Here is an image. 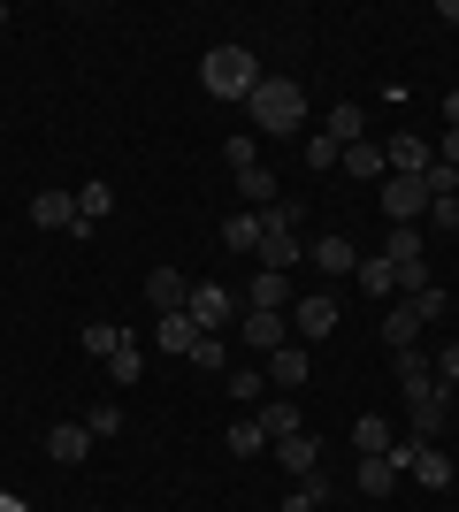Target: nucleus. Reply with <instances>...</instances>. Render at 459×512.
<instances>
[{
	"label": "nucleus",
	"mask_w": 459,
	"mask_h": 512,
	"mask_svg": "<svg viewBox=\"0 0 459 512\" xmlns=\"http://www.w3.org/2000/svg\"><path fill=\"white\" fill-rule=\"evenodd\" d=\"M199 85L215 92V100H253V85H261V62H253L245 46H215V54L199 62Z\"/></svg>",
	"instance_id": "nucleus-1"
},
{
	"label": "nucleus",
	"mask_w": 459,
	"mask_h": 512,
	"mask_svg": "<svg viewBox=\"0 0 459 512\" xmlns=\"http://www.w3.org/2000/svg\"><path fill=\"white\" fill-rule=\"evenodd\" d=\"M245 115H253V130H299L306 123V92L291 85V77H261L253 100H245Z\"/></svg>",
	"instance_id": "nucleus-2"
},
{
	"label": "nucleus",
	"mask_w": 459,
	"mask_h": 512,
	"mask_svg": "<svg viewBox=\"0 0 459 512\" xmlns=\"http://www.w3.org/2000/svg\"><path fill=\"white\" fill-rule=\"evenodd\" d=\"M253 214H261V268L268 276H291L306 260V245L291 237V207H253Z\"/></svg>",
	"instance_id": "nucleus-3"
},
{
	"label": "nucleus",
	"mask_w": 459,
	"mask_h": 512,
	"mask_svg": "<svg viewBox=\"0 0 459 512\" xmlns=\"http://www.w3.org/2000/svg\"><path fill=\"white\" fill-rule=\"evenodd\" d=\"M375 207H383V222H391V230H414L421 214H429V184H421V176H383Z\"/></svg>",
	"instance_id": "nucleus-4"
},
{
	"label": "nucleus",
	"mask_w": 459,
	"mask_h": 512,
	"mask_svg": "<svg viewBox=\"0 0 459 512\" xmlns=\"http://www.w3.org/2000/svg\"><path fill=\"white\" fill-rule=\"evenodd\" d=\"M391 467H398V474H414L421 490H452V459H444L437 444H421V436L391 444Z\"/></svg>",
	"instance_id": "nucleus-5"
},
{
	"label": "nucleus",
	"mask_w": 459,
	"mask_h": 512,
	"mask_svg": "<svg viewBox=\"0 0 459 512\" xmlns=\"http://www.w3.org/2000/svg\"><path fill=\"white\" fill-rule=\"evenodd\" d=\"M31 222H39V230H62V237H92V222L77 214V192H39L31 199Z\"/></svg>",
	"instance_id": "nucleus-6"
},
{
	"label": "nucleus",
	"mask_w": 459,
	"mask_h": 512,
	"mask_svg": "<svg viewBox=\"0 0 459 512\" xmlns=\"http://www.w3.org/2000/svg\"><path fill=\"white\" fill-rule=\"evenodd\" d=\"M291 329H299L306 344L337 337V299H329V291H314V299H299V306H291Z\"/></svg>",
	"instance_id": "nucleus-7"
},
{
	"label": "nucleus",
	"mask_w": 459,
	"mask_h": 512,
	"mask_svg": "<svg viewBox=\"0 0 459 512\" xmlns=\"http://www.w3.org/2000/svg\"><path fill=\"white\" fill-rule=\"evenodd\" d=\"M184 314L199 321V337H215L222 321H230V291H222V283H192V299H184Z\"/></svg>",
	"instance_id": "nucleus-8"
},
{
	"label": "nucleus",
	"mask_w": 459,
	"mask_h": 512,
	"mask_svg": "<svg viewBox=\"0 0 459 512\" xmlns=\"http://www.w3.org/2000/svg\"><path fill=\"white\" fill-rule=\"evenodd\" d=\"M85 451H92V428L85 421L46 428V459H54V467H85Z\"/></svg>",
	"instance_id": "nucleus-9"
},
{
	"label": "nucleus",
	"mask_w": 459,
	"mask_h": 512,
	"mask_svg": "<svg viewBox=\"0 0 459 512\" xmlns=\"http://www.w3.org/2000/svg\"><path fill=\"white\" fill-rule=\"evenodd\" d=\"M421 329H429V321L414 314V299H398V306H383V329H375V337L391 344V352H414V337Z\"/></svg>",
	"instance_id": "nucleus-10"
},
{
	"label": "nucleus",
	"mask_w": 459,
	"mask_h": 512,
	"mask_svg": "<svg viewBox=\"0 0 459 512\" xmlns=\"http://www.w3.org/2000/svg\"><path fill=\"white\" fill-rule=\"evenodd\" d=\"M268 451L284 459V474H291V482H306V474H322V444H314L306 428H299V436H284V444H268Z\"/></svg>",
	"instance_id": "nucleus-11"
},
{
	"label": "nucleus",
	"mask_w": 459,
	"mask_h": 512,
	"mask_svg": "<svg viewBox=\"0 0 459 512\" xmlns=\"http://www.w3.org/2000/svg\"><path fill=\"white\" fill-rule=\"evenodd\" d=\"M192 344H199V321H192V314H161V321H153V352H169V360H184Z\"/></svg>",
	"instance_id": "nucleus-12"
},
{
	"label": "nucleus",
	"mask_w": 459,
	"mask_h": 512,
	"mask_svg": "<svg viewBox=\"0 0 459 512\" xmlns=\"http://www.w3.org/2000/svg\"><path fill=\"white\" fill-rule=\"evenodd\" d=\"M184 299H192V283L176 276V268H153L146 276V306L153 314H184Z\"/></svg>",
	"instance_id": "nucleus-13"
},
{
	"label": "nucleus",
	"mask_w": 459,
	"mask_h": 512,
	"mask_svg": "<svg viewBox=\"0 0 459 512\" xmlns=\"http://www.w3.org/2000/svg\"><path fill=\"white\" fill-rule=\"evenodd\" d=\"M253 352H276V344H291V321L284 314H261V306H245V329H238Z\"/></svg>",
	"instance_id": "nucleus-14"
},
{
	"label": "nucleus",
	"mask_w": 459,
	"mask_h": 512,
	"mask_svg": "<svg viewBox=\"0 0 459 512\" xmlns=\"http://www.w3.org/2000/svg\"><path fill=\"white\" fill-rule=\"evenodd\" d=\"M383 161H391V176H429V161H437V153L421 146L414 130H398L391 146H383Z\"/></svg>",
	"instance_id": "nucleus-15"
},
{
	"label": "nucleus",
	"mask_w": 459,
	"mask_h": 512,
	"mask_svg": "<svg viewBox=\"0 0 459 512\" xmlns=\"http://www.w3.org/2000/svg\"><path fill=\"white\" fill-rule=\"evenodd\" d=\"M406 406H414V436H421V444H429V436L452 421V398H444V383H437V390H414Z\"/></svg>",
	"instance_id": "nucleus-16"
},
{
	"label": "nucleus",
	"mask_w": 459,
	"mask_h": 512,
	"mask_svg": "<svg viewBox=\"0 0 459 512\" xmlns=\"http://www.w3.org/2000/svg\"><path fill=\"white\" fill-rule=\"evenodd\" d=\"M352 283L368 291V299H398V268L383 253H360V268H352Z\"/></svg>",
	"instance_id": "nucleus-17"
},
{
	"label": "nucleus",
	"mask_w": 459,
	"mask_h": 512,
	"mask_svg": "<svg viewBox=\"0 0 459 512\" xmlns=\"http://www.w3.org/2000/svg\"><path fill=\"white\" fill-rule=\"evenodd\" d=\"M352 482H360V497H391V490H398V467H391V451H368V459L352 467Z\"/></svg>",
	"instance_id": "nucleus-18"
},
{
	"label": "nucleus",
	"mask_w": 459,
	"mask_h": 512,
	"mask_svg": "<svg viewBox=\"0 0 459 512\" xmlns=\"http://www.w3.org/2000/svg\"><path fill=\"white\" fill-rule=\"evenodd\" d=\"M306 383V344H276L268 352V390H299Z\"/></svg>",
	"instance_id": "nucleus-19"
},
{
	"label": "nucleus",
	"mask_w": 459,
	"mask_h": 512,
	"mask_svg": "<svg viewBox=\"0 0 459 512\" xmlns=\"http://www.w3.org/2000/svg\"><path fill=\"white\" fill-rule=\"evenodd\" d=\"M253 421H261V436H268V444L299 436V406H291V398H261V406H253Z\"/></svg>",
	"instance_id": "nucleus-20"
},
{
	"label": "nucleus",
	"mask_w": 459,
	"mask_h": 512,
	"mask_svg": "<svg viewBox=\"0 0 459 512\" xmlns=\"http://www.w3.org/2000/svg\"><path fill=\"white\" fill-rule=\"evenodd\" d=\"M314 268H322V276H352V268H360V253H352V237H314Z\"/></svg>",
	"instance_id": "nucleus-21"
},
{
	"label": "nucleus",
	"mask_w": 459,
	"mask_h": 512,
	"mask_svg": "<svg viewBox=\"0 0 459 512\" xmlns=\"http://www.w3.org/2000/svg\"><path fill=\"white\" fill-rule=\"evenodd\" d=\"M337 169H352L360 184H383V176H391V161H383V146H345V153H337Z\"/></svg>",
	"instance_id": "nucleus-22"
},
{
	"label": "nucleus",
	"mask_w": 459,
	"mask_h": 512,
	"mask_svg": "<svg viewBox=\"0 0 459 512\" xmlns=\"http://www.w3.org/2000/svg\"><path fill=\"white\" fill-rule=\"evenodd\" d=\"M238 199H245V207H276V199H284V184L253 161V169H238Z\"/></svg>",
	"instance_id": "nucleus-23"
},
{
	"label": "nucleus",
	"mask_w": 459,
	"mask_h": 512,
	"mask_svg": "<svg viewBox=\"0 0 459 512\" xmlns=\"http://www.w3.org/2000/svg\"><path fill=\"white\" fill-rule=\"evenodd\" d=\"M284 299H291V276H268L261 268V276L245 283V306H261V314H284Z\"/></svg>",
	"instance_id": "nucleus-24"
},
{
	"label": "nucleus",
	"mask_w": 459,
	"mask_h": 512,
	"mask_svg": "<svg viewBox=\"0 0 459 512\" xmlns=\"http://www.w3.org/2000/svg\"><path fill=\"white\" fill-rule=\"evenodd\" d=\"M398 390L414 398V390H437V360H421V352H398Z\"/></svg>",
	"instance_id": "nucleus-25"
},
{
	"label": "nucleus",
	"mask_w": 459,
	"mask_h": 512,
	"mask_svg": "<svg viewBox=\"0 0 459 512\" xmlns=\"http://www.w3.org/2000/svg\"><path fill=\"white\" fill-rule=\"evenodd\" d=\"M138 375H146V352H138V344L123 337V344H115V352H108V383H123V390H131Z\"/></svg>",
	"instance_id": "nucleus-26"
},
{
	"label": "nucleus",
	"mask_w": 459,
	"mask_h": 512,
	"mask_svg": "<svg viewBox=\"0 0 459 512\" xmlns=\"http://www.w3.org/2000/svg\"><path fill=\"white\" fill-rule=\"evenodd\" d=\"M222 245H230V253H261V214H230V222H222Z\"/></svg>",
	"instance_id": "nucleus-27"
},
{
	"label": "nucleus",
	"mask_w": 459,
	"mask_h": 512,
	"mask_svg": "<svg viewBox=\"0 0 459 512\" xmlns=\"http://www.w3.org/2000/svg\"><path fill=\"white\" fill-rule=\"evenodd\" d=\"M329 138H337V146H360V100H345V107H329Z\"/></svg>",
	"instance_id": "nucleus-28"
},
{
	"label": "nucleus",
	"mask_w": 459,
	"mask_h": 512,
	"mask_svg": "<svg viewBox=\"0 0 459 512\" xmlns=\"http://www.w3.org/2000/svg\"><path fill=\"white\" fill-rule=\"evenodd\" d=\"M352 444H360V459H368V451H391V421L360 413V421H352Z\"/></svg>",
	"instance_id": "nucleus-29"
},
{
	"label": "nucleus",
	"mask_w": 459,
	"mask_h": 512,
	"mask_svg": "<svg viewBox=\"0 0 459 512\" xmlns=\"http://www.w3.org/2000/svg\"><path fill=\"white\" fill-rule=\"evenodd\" d=\"M230 398H238V406H261V398H268V375H261V367H238V375H230Z\"/></svg>",
	"instance_id": "nucleus-30"
},
{
	"label": "nucleus",
	"mask_w": 459,
	"mask_h": 512,
	"mask_svg": "<svg viewBox=\"0 0 459 512\" xmlns=\"http://www.w3.org/2000/svg\"><path fill=\"white\" fill-rule=\"evenodd\" d=\"M261 451H268L261 421H238V428H230V459H261Z\"/></svg>",
	"instance_id": "nucleus-31"
},
{
	"label": "nucleus",
	"mask_w": 459,
	"mask_h": 512,
	"mask_svg": "<svg viewBox=\"0 0 459 512\" xmlns=\"http://www.w3.org/2000/svg\"><path fill=\"white\" fill-rule=\"evenodd\" d=\"M123 337H131V329H115V321H92V329H85V352H92V360H108Z\"/></svg>",
	"instance_id": "nucleus-32"
},
{
	"label": "nucleus",
	"mask_w": 459,
	"mask_h": 512,
	"mask_svg": "<svg viewBox=\"0 0 459 512\" xmlns=\"http://www.w3.org/2000/svg\"><path fill=\"white\" fill-rule=\"evenodd\" d=\"M184 360H192L199 375H222V360H230V352H222V337H199L192 352H184Z\"/></svg>",
	"instance_id": "nucleus-33"
},
{
	"label": "nucleus",
	"mask_w": 459,
	"mask_h": 512,
	"mask_svg": "<svg viewBox=\"0 0 459 512\" xmlns=\"http://www.w3.org/2000/svg\"><path fill=\"white\" fill-rule=\"evenodd\" d=\"M85 428H92V444H108V436H123V406H92V413H85Z\"/></svg>",
	"instance_id": "nucleus-34"
},
{
	"label": "nucleus",
	"mask_w": 459,
	"mask_h": 512,
	"mask_svg": "<svg viewBox=\"0 0 459 512\" xmlns=\"http://www.w3.org/2000/svg\"><path fill=\"white\" fill-rule=\"evenodd\" d=\"M421 184H429V199H459V169H452V161H429Z\"/></svg>",
	"instance_id": "nucleus-35"
},
{
	"label": "nucleus",
	"mask_w": 459,
	"mask_h": 512,
	"mask_svg": "<svg viewBox=\"0 0 459 512\" xmlns=\"http://www.w3.org/2000/svg\"><path fill=\"white\" fill-rule=\"evenodd\" d=\"M337 138H329V130H314V138H306V169H337Z\"/></svg>",
	"instance_id": "nucleus-36"
},
{
	"label": "nucleus",
	"mask_w": 459,
	"mask_h": 512,
	"mask_svg": "<svg viewBox=\"0 0 459 512\" xmlns=\"http://www.w3.org/2000/svg\"><path fill=\"white\" fill-rule=\"evenodd\" d=\"M108 207H115V192H108V184H85V192H77V214H85V222H100Z\"/></svg>",
	"instance_id": "nucleus-37"
},
{
	"label": "nucleus",
	"mask_w": 459,
	"mask_h": 512,
	"mask_svg": "<svg viewBox=\"0 0 459 512\" xmlns=\"http://www.w3.org/2000/svg\"><path fill=\"white\" fill-rule=\"evenodd\" d=\"M429 230H444V237L459 230V199H429Z\"/></svg>",
	"instance_id": "nucleus-38"
},
{
	"label": "nucleus",
	"mask_w": 459,
	"mask_h": 512,
	"mask_svg": "<svg viewBox=\"0 0 459 512\" xmlns=\"http://www.w3.org/2000/svg\"><path fill=\"white\" fill-rule=\"evenodd\" d=\"M437 383H444V390H459V337L437 352Z\"/></svg>",
	"instance_id": "nucleus-39"
},
{
	"label": "nucleus",
	"mask_w": 459,
	"mask_h": 512,
	"mask_svg": "<svg viewBox=\"0 0 459 512\" xmlns=\"http://www.w3.org/2000/svg\"><path fill=\"white\" fill-rule=\"evenodd\" d=\"M444 306H452V299H444L437 283H429V291H414V314H421V321H437V314H444Z\"/></svg>",
	"instance_id": "nucleus-40"
},
{
	"label": "nucleus",
	"mask_w": 459,
	"mask_h": 512,
	"mask_svg": "<svg viewBox=\"0 0 459 512\" xmlns=\"http://www.w3.org/2000/svg\"><path fill=\"white\" fill-rule=\"evenodd\" d=\"M437 161H452V169H459V130H444V146H437Z\"/></svg>",
	"instance_id": "nucleus-41"
},
{
	"label": "nucleus",
	"mask_w": 459,
	"mask_h": 512,
	"mask_svg": "<svg viewBox=\"0 0 459 512\" xmlns=\"http://www.w3.org/2000/svg\"><path fill=\"white\" fill-rule=\"evenodd\" d=\"M284 512H322V505H314L306 490H291V497H284Z\"/></svg>",
	"instance_id": "nucleus-42"
},
{
	"label": "nucleus",
	"mask_w": 459,
	"mask_h": 512,
	"mask_svg": "<svg viewBox=\"0 0 459 512\" xmlns=\"http://www.w3.org/2000/svg\"><path fill=\"white\" fill-rule=\"evenodd\" d=\"M444 115H452V130H459V92H452V100H444Z\"/></svg>",
	"instance_id": "nucleus-43"
},
{
	"label": "nucleus",
	"mask_w": 459,
	"mask_h": 512,
	"mask_svg": "<svg viewBox=\"0 0 459 512\" xmlns=\"http://www.w3.org/2000/svg\"><path fill=\"white\" fill-rule=\"evenodd\" d=\"M0 31H8V0H0Z\"/></svg>",
	"instance_id": "nucleus-44"
}]
</instances>
